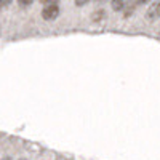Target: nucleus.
I'll use <instances>...</instances> for the list:
<instances>
[{"label":"nucleus","mask_w":160,"mask_h":160,"mask_svg":"<svg viewBox=\"0 0 160 160\" xmlns=\"http://www.w3.org/2000/svg\"><path fill=\"white\" fill-rule=\"evenodd\" d=\"M59 16V7L58 3H47L45 8L42 10V18L45 21H53Z\"/></svg>","instance_id":"f257e3e1"},{"label":"nucleus","mask_w":160,"mask_h":160,"mask_svg":"<svg viewBox=\"0 0 160 160\" xmlns=\"http://www.w3.org/2000/svg\"><path fill=\"white\" fill-rule=\"evenodd\" d=\"M146 18H148L149 21L160 19V0H155V2L148 8V11H146Z\"/></svg>","instance_id":"f03ea898"},{"label":"nucleus","mask_w":160,"mask_h":160,"mask_svg":"<svg viewBox=\"0 0 160 160\" xmlns=\"http://www.w3.org/2000/svg\"><path fill=\"white\" fill-rule=\"evenodd\" d=\"M136 7H138L136 0H127V3H125V7H123V10H122V11H123V16H125V18L131 16L133 13H135Z\"/></svg>","instance_id":"7ed1b4c3"},{"label":"nucleus","mask_w":160,"mask_h":160,"mask_svg":"<svg viewBox=\"0 0 160 160\" xmlns=\"http://www.w3.org/2000/svg\"><path fill=\"white\" fill-rule=\"evenodd\" d=\"M127 3V0H111V7L114 11H122Z\"/></svg>","instance_id":"20e7f679"},{"label":"nucleus","mask_w":160,"mask_h":160,"mask_svg":"<svg viewBox=\"0 0 160 160\" xmlns=\"http://www.w3.org/2000/svg\"><path fill=\"white\" fill-rule=\"evenodd\" d=\"M18 3H19V7H29V5H32L34 3V0H18Z\"/></svg>","instance_id":"39448f33"},{"label":"nucleus","mask_w":160,"mask_h":160,"mask_svg":"<svg viewBox=\"0 0 160 160\" xmlns=\"http://www.w3.org/2000/svg\"><path fill=\"white\" fill-rule=\"evenodd\" d=\"M90 2V0H75V5L77 7H83L85 3H88Z\"/></svg>","instance_id":"423d86ee"},{"label":"nucleus","mask_w":160,"mask_h":160,"mask_svg":"<svg viewBox=\"0 0 160 160\" xmlns=\"http://www.w3.org/2000/svg\"><path fill=\"white\" fill-rule=\"evenodd\" d=\"M101 16L104 18V11H101V10H99V11H96V15H95V19H99Z\"/></svg>","instance_id":"0eeeda50"},{"label":"nucleus","mask_w":160,"mask_h":160,"mask_svg":"<svg viewBox=\"0 0 160 160\" xmlns=\"http://www.w3.org/2000/svg\"><path fill=\"white\" fill-rule=\"evenodd\" d=\"M10 2H11V0H0V7H7Z\"/></svg>","instance_id":"6e6552de"},{"label":"nucleus","mask_w":160,"mask_h":160,"mask_svg":"<svg viewBox=\"0 0 160 160\" xmlns=\"http://www.w3.org/2000/svg\"><path fill=\"white\" fill-rule=\"evenodd\" d=\"M148 2H151V0H136L138 5H144V3H148Z\"/></svg>","instance_id":"1a4fd4ad"},{"label":"nucleus","mask_w":160,"mask_h":160,"mask_svg":"<svg viewBox=\"0 0 160 160\" xmlns=\"http://www.w3.org/2000/svg\"><path fill=\"white\" fill-rule=\"evenodd\" d=\"M2 160H11V158H10V157H5V158H2Z\"/></svg>","instance_id":"9d476101"},{"label":"nucleus","mask_w":160,"mask_h":160,"mask_svg":"<svg viewBox=\"0 0 160 160\" xmlns=\"http://www.w3.org/2000/svg\"><path fill=\"white\" fill-rule=\"evenodd\" d=\"M96 2H104V0H96Z\"/></svg>","instance_id":"9b49d317"},{"label":"nucleus","mask_w":160,"mask_h":160,"mask_svg":"<svg viewBox=\"0 0 160 160\" xmlns=\"http://www.w3.org/2000/svg\"><path fill=\"white\" fill-rule=\"evenodd\" d=\"M21 160H26V158H21Z\"/></svg>","instance_id":"f8f14e48"}]
</instances>
